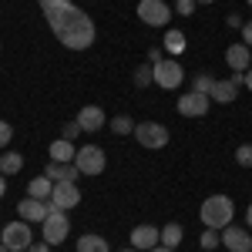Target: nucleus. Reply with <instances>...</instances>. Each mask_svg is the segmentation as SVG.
I'll return each instance as SVG.
<instances>
[{"mask_svg":"<svg viewBox=\"0 0 252 252\" xmlns=\"http://www.w3.org/2000/svg\"><path fill=\"white\" fill-rule=\"evenodd\" d=\"M37 3L44 10V17H47V24H51V31H54V37L67 51H88L94 44L97 37L94 20L88 17L78 3H71V0H37Z\"/></svg>","mask_w":252,"mask_h":252,"instance_id":"nucleus-1","label":"nucleus"},{"mask_svg":"<svg viewBox=\"0 0 252 252\" xmlns=\"http://www.w3.org/2000/svg\"><path fill=\"white\" fill-rule=\"evenodd\" d=\"M232 198L229 195H209L205 202H202V209H198V215H202V225L205 229H225V225H232Z\"/></svg>","mask_w":252,"mask_h":252,"instance_id":"nucleus-2","label":"nucleus"},{"mask_svg":"<svg viewBox=\"0 0 252 252\" xmlns=\"http://www.w3.org/2000/svg\"><path fill=\"white\" fill-rule=\"evenodd\" d=\"M0 242H3L10 252H27L31 246H34L31 222H24V219H17V222H7V225L0 229Z\"/></svg>","mask_w":252,"mask_h":252,"instance_id":"nucleus-3","label":"nucleus"},{"mask_svg":"<svg viewBox=\"0 0 252 252\" xmlns=\"http://www.w3.org/2000/svg\"><path fill=\"white\" fill-rule=\"evenodd\" d=\"M67 232H71V222H67V212H61V209H51V215L40 222V235L47 246H61Z\"/></svg>","mask_w":252,"mask_h":252,"instance_id":"nucleus-4","label":"nucleus"},{"mask_svg":"<svg viewBox=\"0 0 252 252\" xmlns=\"http://www.w3.org/2000/svg\"><path fill=\"white\" fill-rule=\"evenodd\" d=\"M152 78H155L158 88L172 91V88H178V84L185 81V71H182V64L175 58H161L158 64H152Z\"/></svg>","mask_w":252,"mask_h":252,"instance_id":"nucleus-5","label":"nucleus"},{"mask_svg":"<svg viewBox=\"0 0 252 252\" xmlns=\"http://www.w3.org/2000/svg\"><path fill=\"white\" fill-rule=\"evenodd\" d=\"M135 138L141 148H165L168 145V128L158 125V121H141V125H135Z\"/></svg>","mask_w":252,"mask_h":252,"instance_id":"nucleus-6","label":"nucleus"},{"mask_svg":"<svg viewBox=\"0 0 252 252\" xmlns=\"http://www.w3.org/2000/svg\"><path fill=\"white\" fill-rule=\"evenodd\" d=\"M74 165H78L81 175H101V172H104V165H108L104 148H97V145H84V148H78Z\"/></svg>","mask_w":252,"mask_h":252,"instance_id":"nucleus-7","label":"nucleus"},{"mask_svg":"<svg viewBox=\"0 0 252 252\" xmlns=\"http://www.w3.org/2000/svg\"><path fill=\"white\" fill-rule=\"evenodd\" d=\"M138 20H145L148 27H165L172 20V10L165 0H141L138 3Z\"/></svg>","mask_w":252,"mask_h":252,"instance_id":"nucleus-8","label":"nucleus"},{"mask_svg":"<svg viewBox=\"0 0 252 252\" xmlns=\"http://www.w3.org/2000/svg\"><path fill=\"white\" fill-rule=\"evenodd\" d=\"M51 205L67 212V209H78L81 205V189L74 182H54V192H51Z\"/></svg>","mask_w":252,"mask_h":252,"instance_id":"nucleus-9","label":"nucleus"},{"mask_svg":"<svg viewBox=\"0 0 252 252\" xmlns=\"http://www.w3.org/2000/svg\"><path fill=\"white\" fill-rule=\"evenodd\" d=\"M51 209H54L51 202H44V198H31V195L17 202V215L24 219V222H31V225H34V222H44V219L51 215Z\"/></svg>","mask_w":252,"mask_h":252,"instance_id":"nucleus-10","label":"nucleus"},{"mask_svg":"<svg viewBox=\"0 0 252 252\" xmlns=\"http://www.w3.org/2000/svg\"><path fill=\"white\" fill-rule=\"evenodd\" d=\"M178 115L182 118H202L209 108H212V97L209 94H195V91H189V94H182L178 97Z\"/></svg>","mask_w":252,"mask_h":252,"instance_id":"nucleus-11","label":"nucleus"},{"mask_svg":"<svg viewBox=\"0 0 252 252\" xmlns=\"http://www.w3.org/2000/svg\"><path fill=\"white\" fill-rule=\"evenodd\" d=\"M131 249H138V252H148V249H155V246H161V229H155V225H135L131 229Z\"/></svg>","mask_w":252,"mask_h":252,"instance_id":"nucleus-12","label":"nucleus"},{"mask_svg":"<svg viewBox=\"0 0 252 252\" xmlns=\"http://www.w3.org/2000/svg\"><path fill=\"white\" fill-rule=\"evenodd\" d=\"M222 246H225L229 252H252V235H249V229L225 225V229H222Z\"/></svg>","mask_w":252,"mask_h":252,"instance_id":"nucleus-13","label":"nucleus"},{"mask_svg":"<svg viewBox=\"0 0 252 252\" xmlns=\"http://www.w3.org/2000/svg\"><path fill=\"white\" fill-rule=\"evenodd\" d=\"M74 121L81 125V131H88V135H94V131H101V128L108 125V118H104V111H101L97 104H88V108H81Z\"/></svg>","mask_w":252,"mask_h":252,"instance_id":"nucleus-14","label":"nucleus"},{"mask_svg":"<svg viewBox=\"0 0 252 252\" xmlns=\"http://www.w3.org/2000/svg\"><path fill=\"white\" fill-rule=\"evenodd\" d=\"M225 64L232 67L235 74H246L252 67V51L246 44H229V47H225Z\"/></svg>","mask_w":252,"mask_h":252,"instance_id":"nucleus-15","label":"nucleus"},{"mask_svg":"<svg viewBox=\"0 0 252 252\" xmlns=\"http://www.w3.org/2000/svg\"><path fill=\"white\" fill-rule=\"evenodd\" d=\"M44 175L51 178V182H78V165L74 161H47V168Z\"/></svg>","mask_w":252,"mask_h":252,"instance_id":"nucleus-16","label":"nucleus"},{"mask_svg":"<svg viewBox=\"0 0 252 252\" xmlns=\"http://www.w3.org/2000/svg\"><path fill=\"white\" fill-rule=\"evenodd\" d=\"M235 94H239V84L229 78V81H215V84H212V94H209V97L219 101V104H232Z\"/></svg>","mask_w":252,"mask_h":252,"instance_id":"nucleus-17","label":"nucleus"},{"mask_svg":"<svg viewBox=\"0 0 252 252\" xmlns=\"http://www.w3.org/2000/svg\"><path fill=\"white\" fill-rule=\"evenodd\" d=\"M47 155H51V161H74L78 152H74V145H71L67 138H58V141L47 148Z\"/></svg>","mask_w":252,"mask_h":252,"instance_id":"nucleus-18","label":"nucleus"},{"mask_svg":"<svg viewBox=\"0 0 252 252\" xmlns=\"http://www.w3.org/2000/svg\"><path fill=\"white\" fill-rule=\"evenodd\" d=\"M51 192H54V182L47 178V175H40L34 182H27V195L31 198H44V202H51Z\"/></svg>","mask_w":252,"mask_h":252,"instance_id":"nucleus-19","label":"nucleus"},{"mask_svg":"<svg viewBox=\"0 0 252 252\" xmlns=\"http://www.w3.org/2000/svg\"><path fill=\"white\" fill-rule=\"evenodd\" d=\"M78 252H111V246H108V239L104 235H81L78 239Z\"/></svg>","mask_w":252,"mask_h":252,"instance_id":"nucleus-20","label":"nucleus"},{"mask_svg":"<svg viewBox=\"0 0 252 252\" xmlns=\"http://www.w3.org/2000/svg\"><path fill=\"white\" fill-rule=\"evenodd\" d=\"M185 44H189V40H185V34H182V31H175V27L165 34V51H168L172 58H178V54L185 51Z\"/></svg>","mask_w":252,"mask_h":252,"instance_id":"nucleus-21","label":"nucleus"},{"mask_svg":"<svg viewBox=\"0 0 252 252\" xmlns=\"http://www.w3.org/2000/svg\"><path fill=\"white\" fill-rule=\"evenodd\" d=\"M20 168H24V155H17V152L0 155V175H17Z\"/></svg>","mask_w":252,"mask_h":252,"instance_id":"nucleus-22","label":"nucleus"},{"mask_svg":"<svg viewBox=\"0 0 252 252\" xmlns=\"http://www.w3.org/2000/svg\"><path fill=\"white\" fill-rule=\"evenodd\" d=\"M182 225H178V222H168V225H165V229H161V246H168V249H175V246H178V242H182Z\"/></svg>","mask_w":252,"mask_h":252,"instance_id":"nucleus-23","label":"nucleus"},{"mask_svg":"<svg viewBox=\"0 0 252 252\" xmlns=\"http://www.w3.org/2000/svg\"><path fill=\"white\" fill-rule=\"evenodd\" d=\"M111 131H115V135H135V121L128 115H118L115 121H111Z\"/></svg>","mask_w":252,"mask_h":252,"instance_id":"nucleus-24","label":"nucleus"},{"mask_svg":"<svg viewBox=\"0 0 252 252\" xmlns=\"http://www.w3.org/2000/svg\"><path fill=\"white\" fill-rule=\"evenodd\" d=\"M212 84H215V78H209V74H198V78L192 81V91H195V94H212Z\"/></svg>","mask_w":252,"mask_h":252,"instance_id":"nucleus-25","label":"nucleus"},{"mask_svg":"<svg viewBox=\"0 0 252 252\" xmlns=\"http://www.w3.org/2000/svg\"><path fill=\"white\" fill-rule=\"evenodd\" d=\"M222 246V232L219 229H205L202 232V249H219Z\"/></svg>","mask_w":252,"mask_h":252,"instance_id":"nucleus-26","label":"nucleus"},{"mask_svg":"<svg viewBox=\"0 0 252 252\" xmlns=\"http://www.w3.org/2000/svg\"><path fill=\"white\" fill-rule=\"evenodd\" d=\"M235 161H239L242 168H252V145H239V148H235Z\"/></svg>","mask_w":252,"mask_h":252,"instance_id":"nucleus-27","label":"nucleus"},{"mask_svg":"<svg viewBox=\"0 0 252 252\" xmlns=\"http://www.w3.org/2000/svg\"><path fill=\"white\" fill-rule=\"evenodd\" d=\"M152 81H155V78H152V67L141 64V67L135 71V84H138V88H145V84H152Z\"/></svg>","mask_w":252,"mask_h":252,"instance_id":"nucleus-28","label":"nucleus"},{"mask_svg":"<svg viewBox=\"0 0 252 252\" xmlns=\"http://www.w3.org/2000/svg\"><path fill=\"white\" fill-rule=\"evenodd\" d=\"M78 135H81V125H78V121H67V125L61 128V138H67V141H74Z\"/></svg>","mask_w":252,"mask_h":252,"instance_id":"nucleus-29","label":"nucleus"},{"mask_svg":"<svg viewBox=\"0 0 252 252\" xmlns=\"http://www.w3.org/2000/svg\"><path fill=\"white\" fill-rule=\"evenodd\" d=\"M195 7H198L195 0H178V3H175V10H178L182 17H189V14H195Z\"/></svg>","mask_w":252,"mask_h":252,"instance_id":"nucleus-30","label":"nucleus"},{"mask_svg":"<svg viewBox=\"0 0 252 252\" xmlns=\"http://www.w3.org/2000/svg\"><path fill=\"white\" fill-rule=\"evenodd\" d=\"M10 138H14V128H10L7 121H0V148H7V145H10Z\"/></svg>","mask_w":252,"mask_h":252,"instance_id":"nucleus-31","label":"nucleus"},{"mask_svg":"<svg viewBox=\"0 0 252 252\" xmlns=\"http://www.w3.org/2000/svg\"><path fill=\"white\" fill-rule=\"evenodd\" d=\"M242 44H246V47H252V20H246V24H242Z\"/></svg>","mask_w":252,"mask_h":252,"instance_id":"nucleus-32","label":"nucleus"},{"mask_svg":"<svg viewBox=\"0 0 252 252\" xmlns=\"http://www.w3.org/2000/svg\"><path fill=\"white\" fill-rule=\"evenodd\" d=\"M51 249H54V246H47V242H34L27 252H51Z\"/></svg>","mask_w":252,"mask_h":252,"instance_id":"nucleus-33","label":"nucleus"},{"mask_svg":"<svg viewBox=\"0 0 252 252\" xmlns=\"http://www.w3.org/2000/svg\"><path fill=\"white\" fill-rule=\"evenodd\" d=\"M242 24H246V20H242V17H235V14L229 17V27H239V31H242Z\"/></svg>","mask_w":252,"mask_h":252,"instance_id":"nucleus-34","label":"nucleus"},{"mask_svg":"<svg viewBox=\"0 0 252 252\" xmlns=\"http://www.w3.org/2000/svg\"><path fill=\"white\" fill-rule=\"evenodd\" d=\"M3 192H7V175H0V198H3Z\"/></svg>","mask_w":252,"mask_h":252,"instance_id":"nucleus-35","label":"nucleus"},{"mask_svg":"<svg viewBox=\"0 0 252 252\" xmlns=\"http://www.w3.org/2000/svg\"><path fill=\"white\" fill-rule=\"evenodd\" d=\"M246 88H249V91H252V67H249V71H246Z\"/></svg>","mask_w":252,"mask_h":252,"instance_id":"nucleus-36","label":"nucleus"},{"mask_svg":"<svg viewBox=\"0 0 252 252\" xmlns=\"http://www.w3.org/2000/svg\"><path fill=\"white\" fill-rule=\"evenodd\" d=\"M246 222H249V229H252V202H249V209H246Z\"/></svg>","mask_w":252,"mask_h":252,"instance_id":"nucleus-37","label":"nucleus"},{"mask_svg":"<svg viewBox=\"0 0 252 252\" xmlns=\"http://www.w3.org/2000/svg\"><path fill=\"white\" fill-rule=\"evenodd\" d=\"M148 252H175V249H168V246H155V249H148Z\"/></svg>","mask_w":252,"mask_h":252,"instance_id":"nucleus-38","label":"nucleus"},{"mask_svg":"<svg viewBox=\"0 0 252 252\" xmlns=\"http://www.w3.org/2000/svg\"><path fill=\"white\" fill-rule=\"evenodd\" d=\"M195 3H215V0H195Z\"/></svg>","mask_w":252,"mask_h":252,"instance_id":"nucleus-39","label":"nucleus"},{"mask_svg":"<svg viewBox=\"0 0 252 252\" xmlns=\"http://www.w3.org/2000/svg\"><path fill=\"white\" fill-rule=\"evenodd\" d=\"M0 252H10V249H7V246H3V242H0Z\"/></svg>","mask_w":252,"mask_h":252,"instance_id":"nucleus-40","label":"nucleus"},{"mask_svg":"<svg viewBox=\"0 0 252 252\" xmlns=\"http://www.w3.org/2000/svg\"><path fill=\"white\" fill-rule=\"evenodd\" d=\"M125 252H138V249H125Z\"/></svg>","mask_w":252,"mask_h":252,"instance_id":"nucleus-41","label":"nucleus"},{"mask_svg":"<svg viewBox=\"0 0 252 252\" xmlns=\"http://www.w3.org/2000/svg\"><path fill=\"white\" fill-rule=\"evenodd\" d=\"M246 3H249V7H252V0H246Z\"/></svg>","mask_w":252,"mask_h":252,"instance_id":"nucleus-42","label":"nucleus"}]
</instances>
